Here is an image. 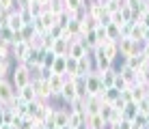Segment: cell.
<instances>
[{
  "label": "cell",
  "mask_w": 149,
  "mask_h": 129,
  "mask_svg": "<svg viewBox=\"0 0 149 129\" xmlns=\"http://www.w3.org/2000/svg\"><path fill=\"white\" fill-rule=\"evenodd\" d=\"M28 0H15V7H26Z\"/></svg>",
  "instance_id": "obj_52"
},
{
  "label": "cell",
  "mask_w": 149,
  "mask_h": 129,
  "mask_svg": "<svg viewBox=\"0 0 149 129\" xmlns=\"http://www.w3.org/2000/svg\"><path fill=\"white\" fill-rule=\"evenodd\" d=\"M69 123V108H56V116H54V125L56 127H63Z\"/></svg>",
  "instance_id": "obj_16"
},
{
  "label": "cell",
  "mask_w": 149,
  "mask_h": 129,
  "mask_svg": "<svg viewBox=\"0 0 149 129\" xmlns=\"http://www.w3.org/2000/svg\"><path fill=\"white\" fill-rule=\"evenodd\" d=\"M125 86H127V84H125V80H123V77L117 73V77H115V88H119V90H121V88H125Z\"/></svg>",
  "instance_id": "obj_46"
},
{
  "label": "cell",
  "mask_w": 149,
  "mask_h": 129,
  "mask_svg": "<svg viewBox=\"0 0 149 129\" xmlns=\"http://www.w3.org/2000/svg\"><path fill=\"white\" fill-rule=\"evenodd\" d=\"M104 54H106V58L112 60V63H115L117 58H121V56H119V45H117L115 39H108V43L104 45Z\"/></svg>",
  "instance_id": "obj_14"
},
{
  "label": "cell",
  "mask_w": 149,
  "mask_h": 129,
  "mask_svg": "<svg viewBox=\"0 0 149 129\" xmlns=\"http://www.w3.org/2000/svg\"><path fill=\"white\" fill-rule=\"evenodd\" d=\"M50 50H52L56 56H67V52H69V41H65L63 37H58V39L52 41V48H50Z\"/></svg>",
  "instance_id": "obj_12"
},
{
  "label": "cell",
  "mask_w": 149,
  "mask_h": 129,
  "mask_svg": "<svg viewBox=\"0 0 149 129\" xmlns=\"http://www.w3.org/2000/svg\"><path fill=\"white\" fill-rule=\"evenodd\" d=\"M119 129H132V121H127V118L119 121Z\"/></svg>",
  "instance_id": "obj_50"
},
{
  "label": "cell",
  "mask_w": 149,
  "mask_h": 129,
  "mask_svg": "<svg viewBox=\"0 0 149 129\" xmlns=\"http://www.w3.org/2000/svg\"><path fill=\"white\" fill-rule=\"evenodd\" d=\"M117 45H119V56L125 58V56H130V54H141V45L143 43L130 39V37H121V39H117Z\"/></svg>",
  "instance_id": "obj_2"
},
{
  "label": "cell",
  "mask_w": 149,
  "mask_h": 129,
  "mask_svg": "<svg viewBox=\"0 0 149 129\" xmlns=\"http://www.w3.org/2000/svg\"><path fill=\"white\" fill-rule=\"evenodd\" d=\"M138 4H141V0H127V7H130L132 11H136V9H138Z\"/></svg>",
  "instance_id": "obj_51"
},
{
  "label": "cell",
  "mask_w": 149,
  "mask_h": 129,
  "mask_svg": "<svg viewBox=\"0 0 149 129\" xmlns=\"http://www.w3.org/2000/svg\"><path fill=\"white\" fill-rule=\"evenodd\" d=\"M147 125H149V116L145 112H138L134 116V121H132V127H138V129H145Z\"/></svg>",
  "instance_id": "obj_26"
},
{
  "label": "cell",
  "mask_w": 149,
  "mask_h": 129,
  "mask_svg": "<svg viewBox=\"0 0 149 129\" xmlns=\"http://www.w3.org/2000/svg\"><path fill=\"white\" fill-rule=\"evenodd\" d=\"M13 30L11 28H9V26L7 24H2V26H0V39H2V41H9V43H11L13 45Z\"/></svg>",
  "instance_id": "obj_30"
},
{
  "label": "cell",
  "mask_w": 149,
  "mask_h": 129,
  "mask_svg": "<svg viewBox=\"0 0 149 129\" xmlns=\"http://www.w3.org/2000/svg\"><path fill=\"white\" fill-rule=\"evenodd\" d=\"M52 73H61V75L67 73V56H56V58H54Z\"/></svg>",
  "instance_id": "obj_17"
},
{
  "label": "cell",
  "mask_w": 149,
  "mask_h": 129,
  "mask_svg": "<svg viewBox=\"0 0 149 129\" xmlns=\"http://www.w3.org/2000/svg\"><path fill=\"white\" fill-rule=\"evenodd\" d=\"M84 11L91 15L93 19H97L100 24H104V19H106V11H104V4H86L84 7Z\"/></svg>",
  "instance_id": "obj_9"
},
{
  "label": "cell",
  "mask_w": 149,
  "mask_h": 129,
  "mask_svg": "<svg viewBox=\"0 0 149 129\" xmlns=\"http://www.w3.org/2000/svg\"><path fill=\"white\" fill-rule=\"evenodd\" d=\"M97 114H100L102 118H104V121H108V118H110V114H112V103L104 101V103H102V108H100V112H97Z\"/></svg>",
  "instance_id": "obj_32"
},
{
  "label": "cell",
  "mask_w": 149,
  "mask_h": 129,
  "mask_svg": "<svg viewBox=\"0 0 149 129\" xmlns=\"http://www.w3.org/2000/svg\"><path fill=\"white\" fill-rule=\"evenodd\" d=\"M141 2H143V0H141Z\"/></svg>",
  "instance_id": "obj_60"
},
{
  "label": "cell",
  "mask_w": 149,
  "mask_h": 129,
  "mask_svg": "<svg viewBox=\"0 0 149 129\" xmlns=\"http://www.w3.org/2000/svg\"><path fill=\"white\" fill-rule=\"evenodd\" d=\"M132 26H134V22H125V24H121V37H130Z\"/></svg>",
  "instance_id": "obj_42"
},
{
  "label": "cell",
  "mask_w": 149,
  "mask_h": 129,
  "mask_svg": "<svg viewBox=\"0 0 149 129\" xmlns=\"http://www.w3.org/2000/svg\"><path fill=\"white\" fill-rule=\"evenodd\" d=\"M95 34H97V45H102V48H104V45L108 43V34H106V26H104V24H97V26H95Z\"/></svg>",
  "instance_id": "obj_24"
},
{
  "label": "cell",
  "mask_w": 149,
  "mask_h": 129,
  "mask_svg": "<svg viewBox=\"0 0 149 129\" xmlns=\"http://www.w3.org/2000/svg\"><path fill=\"white\" fill-rule=\"evenodd\" d=\"M54 58H56V54L52 50H43V65H41V67H50V69H52Z\"/></svg>",
  "instance_id": "obj_36"
},
{
  "label": "cell",
  "mask_w": 149,
  "mask_h": 129,
  "mask_svg": "<svg viewBox=\"0 0 149 129\" xmlns=\"http://www.w3.org/2000/svg\"><path fill=\"white\" fill-rule=\"evenodd\" d=\"M65 9H76V11H84L86 7V0H63Z\"/></svg>",
  "instance_id": "obj_29"
},
{
  "label": "cell",
  "mask_w": 149,
  "mask_h": 129,
  "mask_svg": "<svg viewBox=\"0 0 149 129\" xmlns=\"http://www.w3.org/2000/svg\"><path fill=\"white\" fill-rule=\"evenodd\" d=\"M91 71H93V58H89V56H80L78 58V75H89Z\"/></svg>",
  "instance_id": "obj_13"
},
{
  "label": "cell",
  "mask_w": 149,
  "mask_h": 129,
  "mask_svg": "<svg viewBox=\"0 0 149 129\" xmlns=\"http://www.w3.org/2000/svg\"><path fill=\"white\" fill-rule=\"evenodd\" d=\"M58 129H71V127L69 125H63V127H58Z\"/></svg>",
  "instance_id": "obj_54"
},
{
  "label": "cell",
  "mask_w": 149,
  "mask_h": 129,
  "mask_svg": "<svg viewBox=\"0 0 149 129\" xmlns=\"http://www.w3.org/2000/svg\"><path fill=\"white\" fill-rule=\"evenodd\" d=\"M138 114V108L134 101H127L125 108H123V118H127V121H134V116Z\"/></svg>",
  "instance_id": "obj_25"
},
{
  "label": "cell",
  "mask_w": 149,
  "mask_h": 129,
  "mask_svg": "<svg viewBox=\"0 0 149 129\" xmlns=\"http://www.w3.org/2000/svg\"><path fill=\"white\" fill-rule=\"evenodd\" d=\"M28 2H35V0H28Z\"/></svg>",
  "instance_id": "obj_58"
},
{
  "label": "cell",
  "mask_w": 149,
  "mask_h": 129,
  "mask_svg": "<svg viewBox=\"0 0 149 129\" xmlns=\"http://www.w3.org/2000/svg\"><path fill=\"white\" fill-rule=\"evenodd\" d=\"M33 129H45V127H43V125H39V127H33Z\"/></svg>",
  "instance_id": "obj_55"
},
{
  "label": "cell",
  "mask_w": 149,
  "mask_h": 129,
  "mask_svg": "<svg viewBox=\"0 0 149 129\" xmlns=\"http://www.w3.org/2000/svg\"><path fill=\"white\" fill-rule=\"evenodd\" d=\"M84 84H86V95H100L104 90V84L100 80V71H91L89 75H84Z\"/></svg>",
  "instance_id": "obj_5"
},
{
  "label": "cell",
  "mask_w": 149,
  "mask_h": 129,
  "mask_svg": "<svg viewBox=\"0 0 149 129\" xmlns=\"http://www.w3.org/2000/svg\"><path fill=\"white\" fill-rule=\"evenodd\" d=\"M84 11H76V9H65L63 11V17L67 19V22H74V19H80V15Z\"/></svg>",
  "instance_id": "obj_34"
},
{
  "label": "cell",
  "mask_w": 149,
  "mask_h": 129,
  "mask_svg": "<svg viewBox=\"0 0 149 129\" xmlns=\"http://www.w3.org/2000/svg\"><path fill=\"white\" fill-rule=\"evenodd\" d=\"M33 26H35V32H39V34L48 32V28H45V26L41 24V19H39V17H35V19H33Z\"/></svg>",
  "instance_id": "obj_41"
},
{
  "label": "cell",
  "mask_w": 149,
  "mask_h": 129,
  "mask_svg": "<svg viewBox=\"0 0 149 129\" xmlns=\"http://www.w3.org/2000/svg\"><path fill=\"white\" fill-rule=\"evenodd\" d=\"M143 54H130V56H125L123 58V65H127L130 69H141V65H143Z\"/></svg>",
  "instance_id": "obj_18"
},
{
  "label": "cell",
  "mask_w": 149,
  "mask_h": 129,
  "mask_svg": "<svg viewBox=\"0 0 149 129\" xmlns=\"http://www.w3.org/2000/svg\"><path fill=\"white\" fill-rule=\"evenodd\" d=\"M108 19H110V24H117V26H121V24H125V22H123V17H121V13H119V11H115V13H110V15H108Z\"/></svg>",
  "instance_id": "obj_40"
},
{
  "label": "cell",
  "mask_w": 149,
  "mask_h": 129,
  "mask_svg": "<svg viewBox=\"0 0 149 129\" xmlns=\"http://www.w3.org/2000/svg\"><path fill=\"white\" fill-rule=\"evenodd\" d=\"M4 80V75H2V71H0V82H2Z\"/></svg>",
  "instance_id": "obj_57"
},
{
  "label": "cell",
  "mask_w": 149,
  "mask_h": 129,
  "mask_svg": "<svg viewBox=\"0 0 149 129\" xmlns=\"http://www.w3.org/2000/svg\"><path fill=\"white\" fill-rule=\"evenodd\" d=\"M108 121H110V123H119V121H123V112H121V110H115V108H112V114H110Z\"/></svg>",
  "instance_id": "obj_43"
},
{
  "label": "cell",
  "mask_w": 149,
  "mask_h": 129,
  "mask_svg": "<svg viewBox=\"0 0 149 129\" xmlns=\"http://www.w3.org/2000/svg\"><path fill=\"white\" fill-rule=\"evenodd\" d=\"M9 80L13 82V86H15V90H19V88H24L26 84H30V71H28V67L24 65V63H15V67L11 69V77Z\"/></svg>",
  "instance_id": "obj_1"
},
{
  "label": "cell",
  "mask_w": 149,
  "mask_h": 129,
  "mask_svg": "<svg viewBox=\"0 0 149 129\" xmlns=\"http://www.w3.org/2000/svg\"><path fill=\"white\" fill-rule=\"evenodd\" d=\"M26 7H28V11L33 13V17H39V15L45 11V4H43V2H39V0H35V2H28Z\"/></svg>",
  "instance_id": "obj_27"
},
{
  "label": "cell",
  "mask_w": 149,
  "mask_h": 129,
  "mask_svg": "<svg viewBox=\"0 0 149 129\" xmlns=\"http://www.w3.org/2000/svg\"><path fill=\"white\" fill-rule=\"evenodd\" d=\"M19 90H15V86H13V82L9 80V77H4L2 82H0V101H4V103H9L13 99L15 95H17Z\"/></svg>",
  "instance_id": "obj_6"
},
{
  "label": "cell",
  "mask_w": 149,
  "mask_h": 129,
  "mask_svg": "<svg viewBox=\"0 0 149 129\" xmlns=\"http://www.w3.org/2000/svg\"><path fill=\"white\" fill-rule=\"evenodd\" d=\"M0 58H11V48L0 45Z\"/></svg>",
  "instance_id": "obj_47"
},
{
  "label": "cell",
  "mask_w": 149,
  "mask_h": 129,
  "mask_svg": "<svg viewBox=\"0 0 149 129\" xmlns=\"http://www.w3.org/2000/svg\"><path fill=\"white\" fill-rule=\"evenodd\" d=\"M48 32H50V34H52V37H54V39H58V37H61V34H63V26H58V24H54V26H52V28H50V30H48Z\"/></svg>",
  "instance_id": "obj_44"
},
{
  "label": "cell",
  "mask_w": 149,
  "mask_h": 129,
  "mask_svg": "<svg viewBox=\"0 0 149 129\" xmlns=\"http://www.w3.org/2000/svg\"><path fill=\"white\" fill-rule=\"evenodd\" d=\"M19 34H22L24 41H30V39L35 37V26H33V24H24L22 30H19Z\"/></svg>",
  "instance_id": "obj_31"
},
{
  "label": "cell",
  "mask_w": 149,
  "mask_h": 129,
  "mask_svg": "<svg viewBox=\"0 0 149 129\" xmlns=\"http://www.w3.org/2000/svg\"><path fill=\"white\" fill-rule=\"evenodd\" d=\"M39 19H41V24H43L48 30L52 28L54 24H58V15H54V13H50V11H43V13L39 15Z\"/></svg>",
  "instance_id": "obj_21"
},
{
  "label": "cell",
  "mask_w": 149,
  "mask_h": 129,
  "mask_svg": "<svg viewBox=\"0 0 149 129\" xmlns=\"http://www.w3.org/2000/svg\"><path fill=\"white\" fill-rule=\"evenodd\" d=\"M78 97V92H76V86H74V82H69L67 77H65V86H63V90H61V97L58 99H63L65 106H69L71 101Z\"/></svg>",
  "instance_id": "obj_8"
},
{
  "label": "cell",
  "mask_w": 149,
  "mask_h": 129,
  "mask_svg": "<svg viewBox=\"0 0 149 129\" xmlns=\"http://www.w3.org/2000/svg\"><path fill=\"white\" fill-rule=\"evenodd\" d=\"M30 52H33V48L28 45V41H17L11 45V58L15 63H28Z\"/></svg>",
  "instance_id": "obj_4"
},
{
  "label": "cell",
  "mask_w": 149,
  "mask_h": 129,
  "mask_svg": "<svg viewBox=\"0 0 149 129\" xmlns=\"http://www.w3.org/2000/svg\"><path fill=\"white\" fill-rule=\"evenodd\" d=\"M119 13H121L123 22H132V19H134V11H132L130 7H123V9H119Z\"/></svg>",
  "instance_id": "obj_39"
},
{
  "label": "cell",
  "mask_w": 149,
  "mask_h": 129,
  "mask_svg": "<svg viewBox=\"0 0 149 129\" xmlns=\"http://www.w3.org/2000/svg\"><path fill=\"white\" fill-rule=\"evenodd\" d=\"M39 2H43V4H48V2H50V0H39Z\"/></svg>",
  "instance_id": "obj_56"
},
{
  "label": "cell",
  "mask_w": 149,
  "mask_h": 129,
  "mask_svg": "<svg viewBox=\"0 0 149 129\" xmlns=\"http://www.w3.org/2000/svg\"><path fill=\"white\" fill-rule=\"evenodd\" d=\"M19 97H22L26 103H30V101H37V92H35V88H33V84H26L24 88H19V92H17Z\"/></svg>",
  "instance_id": "obj_19"
},
{
  "label": "cell",
  "mask_w": 149,
  "mask_h": 129,
  "mask_svg": "<svg viewBox=\"0 0 149 129\" xmlns=\"http://www.w3.org/2000/svg\"><path fill=\"white\" fill-rule=\"evenodd\" d=\"M125 103H127V101H123L121 97H119V99H115V101H112V108H115V110H121V112H123V108H125Z\"/></svg>",
  "instance_id": "obj_48"
},
{
  "label": "cell",
  "mask_w": 149,
  "mask_h": 129,
  "mask_svg": "<svg viewBox=\"0 0 149 129\" xmlns=\"http://www.w3.org/2000/svg\"><path fill=\"white\" fill-rule=\"evenodd\" d=\"M117 73L125 80L127 86H134L136 84V69H130L127 65H121V69H117Z\"/></svg>",
  "instance_id": "obj_11"
},
{
  "label": "cell",
  "mask_w": 149,
  "mask_h": 129,
  "mask_svg": "<svg viewBox=\"0 0 149 129\" xmlns=\"http://www.w3.org/2000/svg\"><path fill=\"white\" fill-rule=\"evenodd\" d=\"M86 54V48H84V43L82 41H76V43H69V52H67V56H74V58H80V56H84Z\"/></svg>",
  "instance_id": "obj_20"
},
{
  "label": "cell",
  "mask_w": 149,
  "mask_h": 129,
  "mask_svg": "<svg viewBox=\"0 0 149 129\" xmlns=\"http://www.w3.org/2000/svg\"><path fill=\"white\" fill-rule=\"evenodd\" d=\"M143 43H149V28H145V34H143Z\"/></svg>",
  "instance_id": "obj_53"
},
{
  "label": "cell",
  "mask_w": 149,
  "mask_h": 129,
  "mask_svg": "<svg viewBox=\"0 0 149 129\" xmlns=\"http://www.w3.org/2000/svg\"><path fill=\"white\" fill-rule=\"evenodd\" d=\"M45 11H50L54 15H61L65 11V2H63V0H50V2L45 4Z\"/></svg>",
  "instance_id": "obj_23"
},
{
  "label": "cell",
  "mask_w": 149,
  "mask_h": 129,
  "mask_svg": "<svg viewBox=\"0 0 149 129\" xmlns=\"http://www.w3.org/2000/svg\"><path fill=\"white\" fill-rule=\"evenodd\" d=\"M28 45L33 50H43V34H39V32H35V37L28 41Z\"/></svg>",
  "instance_id": "obj_33"
},
{
  "label": "cell",
  "mask_w": 149,
  "mask_h": 129,
  "mask_svg": "<svg viewBox=\"0 0 149 129\" xmlns=\"http://www.w3.org/2000/svg\"><path fill=\"white\" fill-rule=\"evenodd\" d=\"M106 34H108V39H121V26L117 24H106Z\"/></svg>",
  "instance_id": "obj_28"
},
{
  "label": "cell",
  "mask_w": 149,
  "mask_h": 129,
  "mask_svg": "<svg viewBox=\"0 0 149 129\" xmlns=\"http://www.w3.org/2000/svg\"><path fill=\"white\" fill-rule=\"evenodd\" d=\"M67 73H76L78 75V58H74V56H67Z\"/></svg>",
  "instance_id": "obj_37"
},
{
  "label": "cell",
  "mask_w": 149,
  "mask_h": 129,
  "mask_svg": "<svg viewBox=\"0 0 149 129\" xmlns=\"http://www.w3.org/2000/svg\"><path fill=\"white\" fill-rule=\"evenodd\" d=\"M15 9V0H0V13H9Z\"/></svg>",
  "instance_id": "obj_38"
},
{
  "label": "cell",
  "mask_w": 149,
  "mask_h": 129,
  "mask_svg": "<svg viewBox=\"0 0 149 129\" xmlns=\"http://www.w3.org/2000/svg\"><path fill=\"white\" fill-rule=\"evenodd\" d=\"M147 4H149V0H147Z\"/></svg>",
  "instance_id": "obj_59"
},
{
  "label": "cell",
  "mask_w": 149,
  "mask_h": 129,
  "mask_svg": "<svg viewBox=\"0 0 149 129\" xmlns=\"http://www.w3.org/2000/svg\"><path fill=\"white\" fill-rule=\"evenodd\" d=\"M35 92H37V99L39 101H52V88H50V82L43 80V77H33L30 80Z\"/></svg>",
  "instance_id": "obj_3"
},
{
  "label": "cell",
  "mask_w": 149,
  "mask_h": 129,
  "mask_svg": "<svg viewBox=\"0 0 149 129\" xmlns=\"http://www.w3.org/2000/svg\"><path fill=\"white\" fill-rule=\"evenodd\" d=\"M115 77H117V69L115 67H110V69H106V71L100 73V80H102V84H104V88L115 86Z\"/></svg>",
  "instance_id": "obj_15"
},
{
  "label": "cell",
  "mask_w": 149,
  "mask_h": 129,
  "mask_svg": "<svg viewBox=\"0 0 149 129\" xmlns=\"http://www.w3.org/2000/svg\"><path fill=\"white\" fill-rule=\"evenodd\" d=\"M7 26L13 30V32H19L22 30V26H24V22H22V15H19L17 11H9V15H7Z\"/></svg>",
  "instance_id": "obj_10"
},
{
  "label": "cell",
  "mask_w": 149,
  "mask_h": 129,
  "mask_svg": "<svg viewBox=\"0 0 149 129\" xmlns=\"http://www.w3.org/2000/svg\"><path fill=\"white\" fill-rule=\"evenodd\" d=\"M67 108H69V106H67ZM82 112H84V110H82ZM82 112H76V110H71V108H69V123H67V125H69L71 129H76L78 125H82V123H84Z\"/></svg>",
  "instance_id": "obj_22"
},
{
  "label": "cell",
  "mask_w": 149,
  "mask_h": 129,
  "mask_svg": "<svg viewBox=\"0 0 149 129\" xmlns=\"http://www.w3.org/2000/svg\"><path fill=\"white\" fill-rule=\"evenodd\" d=\"M11 60L13 58H0V71H2L4 77L11 75Z\"/></svg>",
  "instance_id": "obj_35"
},
{
  "label": "cell",
  "mask_w": 149,
  "mask_h": 129,
  "mask_svg": "<svg viewBox=\"0 0 149 129\" xmlns=\"http://www.w3.org/2000/svg\"><path fill=\"white\" fill-rule=\"evenodd\" d=\"M48 82H50V88H52V99H58V97H61V90H63V86H65V75L52 73Z\"/></svg>",
  "instance_id": "obj_7"
},
{
  "label": "cell",
  "mask_w": 149,
  "mask_h": 129,
  "mask_svg": "<svg viewBox=\"0 0 149 129\" xmlns=\"http://www.w3.org/2000/svg\"><path fill=\"white\" fill-rule=\"evenodd\" d=\"M138 22L145 26V28H149V9H147V11L143 13V15H138Z\"/></svg>",
  "instance_id": "obj_45"
},
{
  "label": "cell",
  "mask_w": 149,
  "mask_h": 129,
  "mask_svg": "<svg viewBox=\"0 0 149 129\" xmlns=\"http://www.w3.org/2000/svg\"><path fill=\"white\" fill-rule=\"evenodd\" d=\"M141 54H143V58L149 60V43H143L141 45Z\"/></svg>",
  "instance_id": "obj_49"
}]
</instances>
